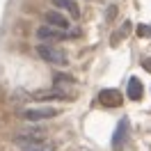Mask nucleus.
<instances>
[{
	"instance_id": "2",
	"label": "nucleus",
	"mask_w": 151,
	"mask_h": 151,
	"mask_svg": "<svg viewBox=\"0 0 151 151\" xmlns=\"http://www.w3.org/2000/svg\"><path fill=\"white\" fill-rule=\"evenodd\" d=\"M37 55L44 60V62H50V64H60L64 66L69 64V57H66L64 50H60V48H55L53 44H37Z\"/></svg>"
},
{
	"instance_id": "4",
	"label": "nucleus",
	"mask_w": 151,
	"mask_h": 151,
	"mask_svg": "<svg viewBox=\"0 0 151 151\" xmlns=\"http://www.w3.org/2000/svg\"><path fill=\"white\" fill-rule=\"evenodd\" d=\"M128 117H122L119 122H117V128H114V135H112V149L114 151H122L126 140H128Z\"/></svg>"
},
{
	"instance_id": "3",
	"label": "nucleus",
	"mask_w": 151,
	"mask_h": 151,
	"mask_svg": "<svg viewBox=\"0 0 151 151\" xmlns=\"http://www.w3.org/2000/svg\"><path fill=\"white\" fill-rule=\"evenodd\" d=\"M60 110L57 108H50V105H37V108H25L21 110V117L25 122H46V119H55Z\"/></svg>"
},
{
	"instance_id": "5",
	"label": "nucleus",
	"mask_w": 151,
	"mask_h": 151,
	"mask_svg": "<svg viewBox=\"0 0 151 151\" xmlns=\"http://www.w3.org/2000/svg\"><path fill=\"white\" fill-rule=\"evenodd\" d=\"M99 103L105 105V108H117V105H122V94L117 89H101L99 92Z\"/></svg>"
},
{
	"instance_id": "8",
	"label": "nucleus",
	"mask_w": 151,
	"mask_h": 151,
	"mask_svg": "<svg viewBox=\"0 0 151 151\" xmlns=\"http://www.w3.org/2000/svg\"><path fill=\"white\" fill-rule=\"evenodd\" d=\"M69 92H62L60 87L57 89H53V92H39L37 99H41V101H69Z\"/></svg>"
},
{
	"instance_id": "9",
	"label": "nucleus",
	"mask_w": 151,
	"mask_h": 151,
	"mask_svg": "<svg viewBox=\"0 0 151 151\" xmlns=\"http://www.w3.org/2000/svg\"><path fill=\"white\" fill-rule=\"evenodd\" d=\"M53 7H55V9L69 12L73 19H78V16H80V9H78V5H76L73 0H53Z\"/></svg>"
},
{
	"instance_id": "10",
	"label": "nucleus",
	"mask_w": 151,
	"mask_h": 151,
	"mask_svg": "<svg viewBox=\"0 0 151 151\" xmlns=\"http://www.w3.org/2000/svg\"><path fill=\"white\" fill-rule=\"evenodd\" d=\"M57 144L53 140H41L37 144H32V147H25V149H19V151H55Z\"/></svg>"
},
{
	"instance_id": "6",
	"label": "nucleus",
	"mask_w": 151,
	"mask_h": 151,
	"mask_svg": "<svg viewBox=\"0 0 151 151\" xmlns=\"http://www.w3.org/2000/svg\"><path fill=\"white\" fill-rule=\"evenodd\" d=\"M46 23L55 30H69V19H66L64 14H60L57 9L46 12Z\"/></svg>"
},
{
	"instance_id": "12",
	"label": "nucleus",
	"mask_w": 151,
	"mask_h": 151,
	"mask_svg": "<svg viewBox=\"0 0 151 151\" xmlns=\"http://www.w3.org/2000/svg\"><path fill=\"white\" fill-rule=\"evenodd\" d=\"M140 32H137V35H140V37H147V35H151V28H147V25H140Z\"/></svg>"
},
{
	"instance_id": "11",
	"label": "nucleus",
	"mask_w": 151,
	"mask_h": 151,
	"mask_svg": "<svg viewBox=\"0 0 151 151\" xmlns=\"http://www.w3.org/2000/svg\"><path fill=\"white\" fill-rule=\"evenodd\" d=\"M53 80H55V85H62V83H73V78L66 73H55L53 76Z\"/></svg>"
},
{
	"instance_id": "7",
	"label": "nucleus",
	"mask_w": 151,
	"mask_h": 151,
	"mask_svg": "<svg viewBox=\"0 0 151 151\" xmlns=\"http://www.w3.org/2000/svg\"><path fill=\"white\" fill-rule=\"evenodd\" d=\"M126 94H128V99H131V101H140V99H142L144 87H142L140 78H135V76H133L131 80H128V89H126Z\"/></svg>"
},
{
	"instance_id": "13",
	"label": "nucleus",
	"mask_w": 151,
	"mask_h": 151,
	"mask_svg": "<svg viewBox=\"0 0 151 151\" xmlns=\"http://www.w3.org/2000/svg\"><path fill=\"white\" fill-rule=\"evenodd\" d=\"M142 66H144L147 71H151V57H149V60H144V62H142Z\"/></svg>"
},
{
	"instance_id": "1",
	"label": "nucleus",
	"mask_w": 151,
	"mask_h": 151,
	"mask_svg": "<svg viewBox=\"0 0 151 151\" xmlns=\"http://www.w3.org/2000/svg\"><path fill=\"white\" fill-rule=\"evenodd\" d=\"M46 140V128L44 126H30V128H23V131H19L14 137H12V142L19 147V149H25V147H32V144H37V142Z\"/></svg>"
}]
</instances>
